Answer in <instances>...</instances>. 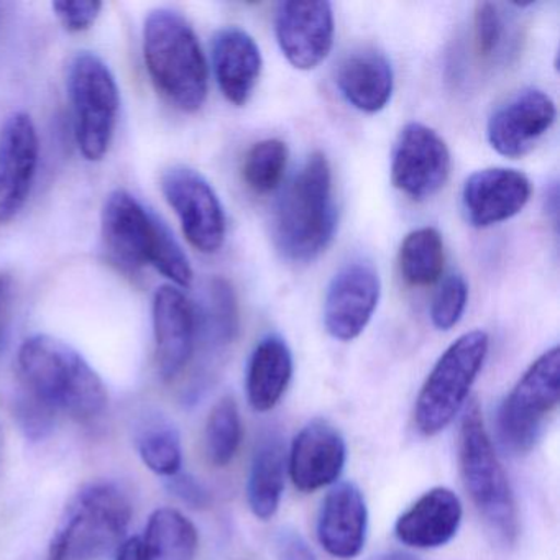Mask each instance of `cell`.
<instances>
[{
    "label": "cell",
    "instance_id": "5bb4252c",
    "mask_svg": "<svg viewBox=\"0 0 560 560\" xmlns=\"http://www.w3.org/2000/svg\"><path fill=\"white\" fill-rule=\"evenodd\" d=\"M155 357L163 382L178 378L195 355L198 310L182 288L163 284L153 294Z\"/></svg>",
    "mask_w": 560,
    "mask_h": 560
},
{
    "label": "cell",
    "instance_id": "9c48e42d",
    "mask_svg": "<svg viewBox=\"0 0 560 560\" xmlns=\"http://www.w3.org/2000/svg\"><path fill=\"white\" fill-rule=\"evenodd\" d=\"M560 398L559 347L544 352L501 405L498 434L501 444L513 454H526L539 441L544 422Z\"/></svg>",
    "mask_w": 560,
    "mask_h": 560
},
{
    "label": "cell",
    "instance_id": "cb8c5ba5",
    "mask_svg": "<svg viewBox=\"0 0 560 560\" xmlns=\"http://www.w3.org/2000/svg\"><path fill=\"white\" fill-rule=\"evenodd\" d=\"M287 451L278 432H267L258 441L248 475L247 497L258 520H270L280 508L284 490Z\"/></svg>",
    "mask_w": 560,
    "mask_h": 560
},
{
    "label": "cell",
    "instance_id": "8fae6325",
    "mask_svg": "<svg viewBox=\"0 0 560 560\" xmlns=\"http://www.w3.org/2000/svg\"><path fill=\"white\" fill-rule=\"evenodd\" d=\"M447 143L424 124L409 122L393 150L392 182L412 201L438 195L451 175Z\"/></svg>",
    "mask_w": 560,
    "mask_h": 560
},
{
    "label": "cell",
    "instance_id": "7c38bea8",
    "mask_svg": "<svg viewBox=\"0 0 560 560\" xmlns=\"http://www.w3.org/2000/svg\"><path fill=\"white\" fill-rule=\"evenodd\" d=\"M40 163V137L27 113H14L0 129V225L27 205Z\"/></svg>",
    "mask_w": 560,
    "mask_h": 560
},
{
    "label": "cell",
    "instance_id": "3957f363",
    "mask_svg": "<svg viewBox=\"0 0 560 560\" xmlns=\"http://www.w3.org/2000/svg\"><path fill=\"white\" fill-rule=\"evenodd\" d=\"M337 228L332 170L316 152L291 179L273 215V241L284 260L310 264L327 250Z\"/></svg>",
    "mask_w": 560,
    "mask_h": 560
},
{
    "label": "cell",
    "instance_id": "f35d334b",
    "mask_svg": "<svg viewBox=\"0 0 560 560\" xmlns=\"http://www.w3.org/2000/svg\"><path fill=\"white\" fill-rule=\"evenodd\" d=\"M376 560H418L416 557L409 556V553L392 552L385 553V556L378 557Z\"/></svg>",
    "mask_w": 560,
    "mask_h": 560
},
{
    "label": "cell",
    "instance_id": "d6a6232c",
    "mask_svg": "<svg viewBox=\"0 0 560 560\" xmlns=\"http://www.w3.org/2000/svg\"><path fill=\"white\" fill-rule=\"evenodd\" d=\"M15 419L24 434L32 441H40L50 434L55 424V411L31 393L22 396L15 406Z\"/></svg>",
    "mask_w": 560,
    "mask_h": 560
},
{
    "label": "cell",
    "instance_id": "ac0fdd59",
    "mask_svg": "<svg viewBox=\"0 0 560 560\" xmlns=\"http://www.w3.org/2000/svg\"><path fill=\"white\" fill-rule=\"evenodd\" d=\"M346 460V439L339 429L326 419H313L294 438L288 467L294 487L310 493L337 481Z\"/></svg>",
    "mask_w": 560,
    "mask_h": 560
},
{
    "label": "cell",
    "instance_id": "f546056e",
    "mask_svg": "<svg viewBox=\"0 0 560 560\" xmlns=\"http://www.w3.org/2000/svg\"><path fill=\"white\" fill-rule=\"evenodd\" d=\"M287 143L278 139L255 143L245 155L242 176L245 185L257 195H270L281 185L288 165Z\"/></svg>",
    "mask_w": 560,
    "mask_h": 560
},
{
    "label": "cell",
    "instance_id": "4316f807",
    "mask_svg": "<svg viewBox=\"0 0 560 560\" xmlns=\"http://www.w3.org/2000/svg\"><path fill=\"white\" fill-rule=\"evenodd\" d=\"M136 445L143 464L153 474L170 478L182 471V438L176 425L163 416H153L139 425Z\"/></svg>",
    "mask_w": 560,
    "mask_h": 560
},
{
    "label": "cell",
    "instance_id": "7a4b0ae2",
    "mask_svg": "<svg viewBox=\"0 0 560 560\" xmlns=\"http://www.w3.org/2000/svg\"><path fill=\"white\" fill-rule=\"evenodd\" d=\"M101 235L107 257L120 270L153 267L173 287H191L195 273L175 235L126 189H114L104 201Z\"/></svg>",
    "mask_w": 560,
    "mask_h": 560
},
{
    "label": "cell",
    "instance_id": "4fadbf2b",
    "mask_svg": "<svg viewBox=\"0 0 560 560\" xmlns=\"http://www.w3.org/2000/svg\"><path fill=\"white\" fill-rule=\"evenodd\" d=\"M382 283L378 271L363 260L343 265L327 288L324 324L334 339L350 342L369 326L378 306Z\"/></svg>",
    "mask_w": 560,
    "mask_h": 560
},
{
    "label": "cell",
    "instance_id": "1f68e13d",
    "mask_svg": "<svg viewBox=\"0 0 560 560\" xmlns=\"http://www.w3.org/2000/svg\"><path fill=\"white\" fill-rule=\"evenodd\" d=\"M503 40V18L491 2H478L474 15V44L478 57L488 60L497 54Z\"/></svg>",
    "mask_w": 560,
    "mask_h": 560
},
{
    "label": "cell",
    "instance_id": "e0dca14e",
    "mask_svg": "<svg viewBox=\"0 0 560 560\" xmlns=\"http://www.w3.org/2000/svg\"><path fill=\"white\" fill-rule=\"evenodd\" d=\"M530 195L529 179L517 170H480L465 182L462 208L474 228H491L520 214Z\"/></svg>",
    "mask_w": 560,
    "mask_h": 560
},
{
    "label": "cell",
    "instance_id": "44dd1931",
    "mask_svg": "<svg viewBox=\"0 0 560 560\" xmlns=\"http://www.w3.org/2000/svg\"><path fill=\"white\" fill-rule=\"evenodd\" d=\"M212 65L225 100L234 106H245L264 68L260 48L254 38L238 27L222 28L212 40Z\"/></svg>",
    "mask_w": 560,
    "mask_h": 560
},
{
    "label": "cell",
    "instance_id": "4dcf8cb0",
    "mask_svg": "<svg viewBox=\"0 0 560 560\" xmlns=\"http://www.w3.org/2000/svg\"><path fill=\"white\" fill-rule=\"evenodd\" d=\"M468 287L464 277L451 275L445 278L432 300L431 319L438 329L451 330L457 326L467 307Z\"/></svg>",
    "mask_w": 560,
    "mask_h": 560
},
{
    "label": "cell",
    "instance_id": "f1b7e54d",
    "mask_svg": "<svg viewBox=\"0 0 560 560\" xmlns=\"http://www.w3.org/2000/svg\"><path fill=\"white\" fill-rule=\"evenodd\" d=\"M238 334V310L234 290L224 280H214L209 290V310L198 313V339L205 337L211 346L225 347Z\"/></svg>",
    "mask_w": 560,
    "mask_h": 560
},
{
    "label": "cell",
    "instance_id": "6da1fadb",
    "mask_svg": "<svg viewBox=\"0 0 560 560\" xmlns=\"http://www.w3.org/2000/svg\"><path fill=\"white\" fill-rule=\"evenodd\" d=\"M18 362L27 393L55 412L90 422L106 411L109 396L103 378L65 340L35 334L22 343Z\"/></svg>",
    "mask_w": 560,
    "mask_h": 560
},
{
    "label": "cell",
    "instance_id": "277c9868",
    "mask_svg": "<svg viewBox=\"0 0 560 560\" xmlns=\"http://www.w3.org/2000/svg\"><path fill=\"white\" fill-rule=\"evenodd\" d=\"M143 60L153 86L166 103L186 114L205 106L208 61L195 28L179 12H150L143 24Z\"/></svg>",
    "mask_w": 560,
    "mask_h": 560
},
{
    "label": "cell",
    "instance_id": "83f0119b",
    "mask_svg": "<svg viewBox=\"0 0 560 560\" xmlns=\"http://www.w3.org/2000/svg\"><path fill=\"white\" fill-rule=\"evenodd\" d=\"M242 442V418L237 402L224 396L209 412L205 431V448L214 467H225L234 460Z\"/></svg>",
    "mask_w": 560,
    "mask_h": 560
},
{
    "label": "cell",
    "instance_id": "7402d4cb",
    "mask_svg": "<svg viewBox=\"0 0 560 560\" xmlns=\"http://www.w3.org/2000/svg\"><path fill=\"white\" fill-rule=\"evenodd\" d=\"M336 81L343 100L366 114L385 109L395 88L388 58L373 48L347 55L337 70Z\"/></svg>",
    "mask_w": 560,
    "mask_h": 560
},
{
    "label": "cell",
    "instance_id": "2e32d148",
    "mask_svg": "<svg viewBox=\"0 0 560 560\" xmlns=\"http://www.w3.org/2000/svg\"><path fill=\"white\" fill-rule=\"evenodd\" d=\"M277 40L287 60L296 70L319 67L334 45L336 22L329 2H283L278 8Z\"/></svg>",
    "mask_w": 560,
    "mask_h": 560
},
{
    "label": "cell",
    "instance_id": "603a6c76",
    "mask_svg": "<svg viewBox=\"0 0 560 560\" xmlns=\"http://www.w3.org/2000/svg\"><path fill=\"white\" fill-rule=\"evenodd\" d=\"M293 378V353L280 336H267L252 353L247 370V396L258 412L271 411Z\"/></svg>",
    "mask_w": 560,
    "mask_h": 560
},
{
    "label": "cell",
    "instance_id": "e575fe53",
    "mask_svg": "<svg viewBox=\"0 0 560 560\" xmlns=\"http://www.w3.org/2000/svg\"><path fill=\"white\" fill-rule=\"evenodd\" d=\"M168 490L175 494L176 498L188 504L189 508L195 510H205L211 504V494L206 490L205 485L188 474H176L175 477L168 478Z\"/></svg>",
    "mask_w": 560,
    "mask_h": 560
},
{
    "label": "cell",
    "instance_id": "5b68a950",
    "mask_svg": "<svg viewBox=\"0 0 560 560\" xmlns=\"http://www.w3.org/2000/svg\"><path fill=\"white\" fill-rule=\"evenodd\" d=\"M132 501L116 481L84 485L68 504L48 546L47 560H96L117 546L129 527Z\"/></svg>",
    "mask_w": 560,
    "mask_h": 560
},
{
    "label": "cell",
    "instance_id": "d590c367",
    "mask_svg": "<svg viewBox=\"0 0 560 560\" xmlns=\"http://www.w3.org/2000/svg\"><path fill=\"white\" fill-rule=\"evenodd\" d=\"M278 560H317L303 536L294 529H283L277 536Z\"/></svg>",
    "mask_w": 560,
    "mask_h": 560
},
{
    "label": "cell",
    "instance_id": "ffe728a7",
    "mask_svg": "<svg viewBox=\"0 0 560 560\" xmlns=\"http://www.w3.org/2000/svg\"><path fill=\"white\" fill-rule=\"evenodd\" d=\"M462 516L464 508L457 494L448 488L435 487L398 517L395 534L405 546L435 549L454 539Z\"/></svg>",
    "mask_w": 560,
    "mask_h": 560
},
{
    "label": "cell",
    "instance_id": "74e56055",
    "mask_svg": "<svg viewBox=\"0 0 560 560\" xmlns=\"http://www.w3.org/2000/svg\"><path fill=\"white\" fill-rule=\"evenodd\" d=\"M117 560H143L142 556V540L139 537L127 540L120 547Z\"/></svg>",
    "mask_w": 560,
    "mask_h": 560
},
{
    "label": "cell",
    "instance_id": "8d00e7d4",
    "mask_svg": "<svg viewBox=\"0 0 560 560\" xmlns=\"http://www.w3.org/2000/svg\"><path fill=\"white\" fill-rule=\"evenodd\" d=\"M14 300V278L8 271H0V329L4 327Z\"/></svg>",
    "mask_w": 560,
    "mask_h": 560
},
{
    "label": "cell",
    "instance_id": "ba28073f",
    "mask_svg": "<svg viewBox=\"0 0 560 560\" xmlns=\"http://www.w3.org/2000/svg\"><path fill=\"white\" fill-rule=\"evenodd\" d=\"M488 347V334L471 330L442 353L416 399L415 422L422 435L432 438L444 431L464 408L487 359Z\"/></svg>",
    "mask_w": 560,
    "mask_h": 560
},
{
    "label": "cell",
    "instance_id": "d4e9b609",
    "mask_svg": "<svg viewBox=\"0 0 560 560\" xmlns=\"http://www.w3.org/2000/svg\"><path fill=\"white\" fill-rule=\"evenodd\" d=\"M198 530L173 508H160L150 516L142 540L143 560H195Z\"/></svg>",
    "mask_w": 560,
    "mask_h": 560
},
{
    "label": "cell",
    "instance_id": "484cf974",
    "mask_svg": "<svg viewBox=\"0 0 560 560\" xmlns=\"http://www.w3.org/2000/svg\"><path fill=\"white\" fill-rule=\"evenodd\" d=\"M442 235L434 228H422L406 235L399 248V270L411 287H431L444 271Z\"/></svg>",
    "mask_w": 560,
    "mask_h": 560
},
{
    "label": "cell",
    "instance_id": "30bf717a",
    "mask_svg": "<svg viewBox=\"0 0 560 560\" xmlns=\"http://www.w3.org/2000/svg\"><path fill=\"white\" fill-rule=\"evenodd\" d=\"M160 188L189 244L206 255L221 250L228 224L221 199L208 179L189 166L176 165L163 172Z\"/></svg>",
    "mask_w": 560,
    "mask_h": 560
},
{
    "label": "cell",
    "instance_id": "9a60e30c",
    "mask_svg": "<svg viewBox=\"0 0 560 560\" xmlns=\"http://www.w3.org/2000/svg\"><path fill=\"white\" fill-rule=\"evenodd\" d=\"M553 101L544 91L527 88L501 104L488 120L491 149L506 159L527 155L556 122Z\"/></svg>",
    "mask_w": 560,
    "mask_h": 560
},
{
    "label": "cell",
    "instance_id": "8992f818",
    "mask_svg": "<svg viewBox=\"0 0 560 560\" xmlns=\"http://www.w3.org/2000/svg\"><path fill=\"white\" fill-rule=\"evenodd\" d=\"M458 465L465 490L490 533L506 546L514 544L520 533L516 500L477 401L468 405L462 418Z\"/></svg>",
    "mask_w": 560,
    "mask_h": 560
},
{
    "label": "cell",
    "instance_id": "836d02e7",
    "mask_svg": "<svg viewBox=\"0 0 560 560\" xmlns=\"http://www.w3.org/2000/svg\"><path fill=\"white\" fill-rule=\"evenodd\" d=\"M103 8V2H94V0H77V2L60 0V2L51 4L58 21L70 34L90 31L100 18Z\"/></svg>",
    "mask_w": 560,
    "mask_h": 560
},
{
    "label": "cell",
    "instance_id": "d6986e66",
    "mask_svg": "<svg viewBox=\"0 0 560 560\" xmlns=\"http://www.w3.org/2000/svg\"><path fill=\"white\" fill-rule=\"evenodd\" d=\"M369 530V510L362 490L352 481L336 485L324 498L317 517L320 546L336 559H355Z\"/></svg>",
    "mask_w": 560,
    "mask_h": 560
},
{
    "label": "cell",
    "instance_id": "52a82bcc",
    "mask_svg": "<svg viewBox=\"0 0 560 560\" xmlns=\"http://www.w3.org/2000/svg\"><path fill=\"white\" fill-rule=\"evenodd\" d=\"M67 88L78 149L88 162H101L113 145L119 117L116 77L93 51H78L68 65Z\"/></svg>",
    "mask_w": 560,
    "mask_h": 560
}]
</instances>
